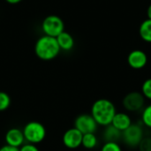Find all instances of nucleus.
<instances>
[{"label": "nucleus", "instance_id": "obj_22", "mask_svg": "<svg viewBox=\"0 0 151 151\" xmlns=\"http://www.w3.org/2000/svg\"><path fill=\"white\" fill-rule=\"evenodd\" d=\"M0 151H19V148L12 147V146H10V145L6 144V145L0 148Z\"/></svg>", "mask_w": 151, "mask_h": 151}, {"label": "nucleus", "instance_id": "obj_5", "mask_svg": "<svg viewBox=\"0 0 151 151\" xmlns=\"http://www.w3.org/2000/svg\"><path fill=\"white\" fill-rule=\"evenodd\" d=\"M122 138L127 146L130 148H137L144 138V132L141 125L133 124L122 132Z\"/></svg>", "mask_w": 151, "mask_h": 151}, {"label": "nucleus", "instance_id": "obj_11", "mask_svg": "<svg viewBox=\"0 0 151 151\" xmlns=\"http://www.w3.org/2000/svg\"><path fill=\"white\" fill-rule=\"evenodd\" d=\"M111 125H112L115 128H117L120 132H123L132 125V119L130 116L127 113L117 112L113 117Z\"/></svg>", "mask_w": 151, "mask_h": 151}, {"label": "nucleus", "instance_id": "obj_8", "mask_svg": "<svg viewBox=\"0 0 151 151\" xmlns=\"http://www.w3.org/2000/svg\"><path fill=\"white\" fill-rule=\"evenodd\" d=\"M82 137H83V134L75 127L70 128L66 130L63 135V138H62L63 144L67 149H70V150L78 149L80 146H81Z\"/></svg>", "mask_w": 151, "mask_h": 151}, {"label": "nucleus", "instance_id": "obj_14", "mask_svg": "<svg viewBox=\"0 0 151 151\" xmlns=\"http://www.w3.org/2000/svg\"><path fill=\"white\" fill-rule=\"evenodd\" d=\"M139 34L144 42L151 43V19H147L142 21L139 27Z\"/></svg>", "mask_w": 151, "mask_h": 151}, {"label": "nucleus", "instance_id": "obj_7", "mask_svg": "<svg viewBox=\"0 0 151 151\" xmlns=\"http://www.w3.org/2000/svg\"><path fill=\"white\" fill-rule=\"evenodd\" d=\"M145 104V97L141 92H130L123 99V106L128 111L135 112L141 111Z\"/></svg>", "mask_w": 151, "mask_h": 151}, {"label": "nucleus", "instance_id": "obj_21", "mask_svg": "<svg viewBox=\"0 0 151 151\" xmlns=\"http://www.w3.org/2000/svg\"><path fill=\"white\" fill-rule=\"evenodd\" d=\"M19 151H39V149L35 144L27 143V144H23L19 148Z\"/></svg>", "mask_w": 151, "mask_h": 151}, {"label": "nucleus", "instance_id": "obj_17", "mask_svg": "<svg viewBox=\"0 0 151 151\" xmlns=\"http://www.w3.org/2000/svg\"><path fill=\"white\" fill-rule=\"evenodd\" d=\"M142 123L149 128H151V104L144 108L142 115Z\"/></svg>", "mask_w": 151, "mask_h": 151}, {"label": "nucleus", "instance_id": "obj_13", "mask_svg": "<svg viewBox=\"0 0 151 151\" xmlns=\"http://www.w3.org/2000/svg\"><path fill=\"white\" fill-rule=\"evenodd\" d=\"M105 127L106 129L104 133V137L106 142H117L122 137V132L115 128L112 125H109Z\"/></svg>", "mask_w": 151, "mask_h": 151}, {"label": "nucleus", "instance_id": "obj_2", "mask_svg": "<svg viewBox=\"0 0 151 151\" xmlns=\"http://www.w3.org/2000/svg\"><path fill=\"white\" fill-rule=\"evenodd\" d=\"M60 50L57 39L48 35L41 36L35 45V53L36 57L43 61L54 59L58 57Z\"/></svg>", "mask_w": 151, "mask_h": 151}, {"label": "nucleus", "instance_id": "obj_15", "mask_svg": "<svg viewBox=\"0 0 151 151\" xmlns=\"http://www.w3.org/2000/svg\"><path fill=\"white\" fill-rule=\"evenodd\" d=\"M97 137L95 134H83L81 146H83L87 150H92L97 145Z\"/></svg>", "mask_w": 151, "mask_h": 151}, {"label": "nucleus", "instance_id": "obj_4", "mask_svg": "<svg viewBox=\"0 0 151 151\" xmlns=\"http://www.w3.org/2000/svg\"><path fill=\"white\" fill-rule=\"evenodd\" d=\"M42 30L44 35L57 38L62 32L65 31L64 20L54 14L49 15L42 22Z\"/></svg>", "mask_w": 151, "mask_h": 151}, {"label": "nucleus", "instance_id": "obj_16", "mask_svg": "<svg viewBox=\"0 0 151 151\" xmlns=\"http://www.w3.org/2000/svg\"><path fill=\"white\" fill-rule=\"evenodd\" d=\"M11 104V97L10 96L3 91H0V111H6Z\"/></svg>", "mask_w": 151, "mask_h": 151}, {"label": "nucleus", "instance_id": "obj_1", "mask_svg": "<svg viewBox=\"0 0 151 151\" xmlns=\"http://www.w3.org/2000/svg\"><path fill=\"white\" fill-rule=\"evenodd\" d=\"M116 113L114 104L108 99H98L91 107V116L98 126L107 127L111 125Z\"/></svg>", "mask_w": 151, "mask_h": 151}, {"label": "nucleus", "instance_id": "obj_9", "mask_svg": "<svg viewBox=\"0 0 151 151\" xmlns=\"http://www.w3.org/2000/svg\"><path fill=\"white\" fill-rule=\"evenodd\" d=\"M127 63L129 66L134 69H142L148 63V56L141 50H134L129 53L127 57Z\"/></svg>", "mask_w": 151, "mask_h": 151}, {"label": "nucleus", "instance_id": "obj_12", "mask_svg": "<svg viewBox=\"0 0 151 151\" xmlns=\"http://www.w3.org/2000/svg\"><path fill=\"white\" fill-rule=\"evenodd\" d=\"M56 39H57V42L58 43L60 50H62L69 51L74 46V39L72 36V35L69 34L68 32H65V31L62 32Z\"/></svg>", "mask_w": 151, "mask_h": 151}, {"label": "nucleus", "instance_id": "obj_19", "mask_svg": "<svg viewBox=\"0 0 151 151\" xmlns=\"http://www.w3.org/2000/svg\"><path fill=\"white\" fill-rule=\"evenodd\" d=\"M101 151H122V149L118 142H106L102 147Z\"/></svg>", "mask_w": 151, "mask_h": 151}, {"label": "nucleus", "instance_id": "obj_24", "mask_svg": "<svg viewBox=\"0 0 151 151\" xmlns=\"http://www.w3.org/2000/svg\"><path fill=\"white\" fill-rule=\"evenodd\" d=\"M147 15H148V19H151V4H150V6L148 7Z\"/></svg>", "mask_w": 151, "mask_h": 151}, {"label": "nucleus", "instance_id": "obj_23", "mask_svg": "<svg viewBox=\"0 0 151 151\" xmlns=\"http://www.w3.org/2000/svg\"><path fill=\"white\" fill-rule=\"evenodd\" d=\"M4 1L7 2V3L10 4H17L20 3L22 0H4Z\"/></svg>", "mask_w": 151, "mask_h": 151}, {"label": "nucleus", "instance_id": "obj_6", "mask_svg": "<svg viewBox=\"0 0 151 151\" xmlns=\"http://www.w3.org/2000/svg\"><path fill=\"white\" fill-rule=\"evenodd\" d=\"M97 123L91 116V114L79 115L74 121V127L82 134H95L97 129Z\"/></svg>", "mask_w": 151, "mask_h": 151}, {"label": "nucleus", "instance_id": "obj_20", "mask_svg": "<svg viewBox=\"0 0 151 151\" xmlns=\"http://www.w3.org/2000/svg\"><path fill=\"white\" fill-rule=\"evenodd\" d=\"M140 151H151V137H144L138 146Z\"/></svg>", "mask_w": 151, "mask_h": 151}, {"label": "nucleus", "instance_id": "obj_3", "mask_svg": "<svg viewBox=\"0 0 151 151\" xmlns=\"http://www.w3.org/2000/svg\"><path fill=\"white\" fill-rule=\"evenodd\" d=\"M25 141L27 143L38 144L46 137V129L44 126L37 121H31L26 124L22 129Z\"/></svg>", "mask_w": 151, "mask_h": 151}, {"label": "nucleus", "instance_id": "obj_18", "mask_svg": "<svg viewBox=\"0 0 151 151\" xmlns=\"http://www.w3.org/2000/svg\"><path fill=\"white\" fill-rule=\"evenodd\" d=\"M142 94L149 100H151V78L146 80L142 86Z\"/></svg>", "mask_w": 151, "mask_h": 151}, {"label": "nucleus", "instance_id": "obj_10", "mask_svg": "<svg viewBox=\"0 0 151 151\" xmlns=\"http://www.w3.org/2000/svg\"><path fill=\"white\" fill-rule=\"evenodd\" d=\"M5 142L7 145L20 148L25 142L24 134L22 130L19 128H11L5 134Z\"/></svg>", "mask_w": 151, "mask_h": 151}]
</instances>
